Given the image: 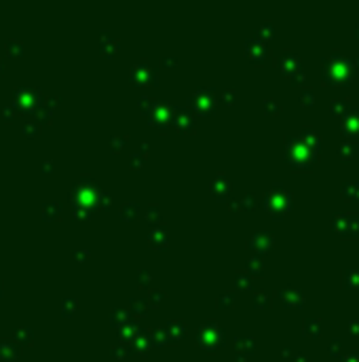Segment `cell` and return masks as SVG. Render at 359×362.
<instances>
[{"label":"cell","instance_id":"obj_10","mask_svg":"<svg viewBox=\"0 0 359 362\" xmlns=\"http://www.w3.org/2000/svg\"><path fill=\"white\" fill-rule=\"evenodd\" d=\"M275 244V233L273 231H256L249 235L247 239V250L260 256V254H266Z\"/></svg>","mask_w":359,"mask_h":362},{"label":"cell","instance_id":"obj_49","mask_svg":"<svg viewBox=\"0 0 359 362\" xmlns=\"http://www.w3.org/2000/svg\"><path fill=\"white\" fill-rule=\"evenodd\" d=\"M281 356H283L285 360H290V358H294L296 354H294V349H292L290 345H283V347H281Z\"/></svg>","mask_w":359,"mask_h":362},{"label":"cell","instance_id":"obj_42","mask_svg":"<svg viewBox=\"0 0 359 362\" xmlns=\"http://www.w3.org/2000/svg\"><path fill=\"white\" fill-rule=\"evenodd\" d=\"M340 349H342V341L338 337H332L330 343H328V352L332 356H340Z\"/></svg>","mask_w":359,"mask_h":362},{"label":"cell","instance_id":"obj_4","mask_svg":"<svg viewBox=\"0 0 359 362\" xmlns=\"http://www.w3.org/2000/svg\"><path fill=\"white\" fill-rule=\"evenodd\" d=\"M224 341H226V330L214 318L205 320L197 330V343L203 349H218L220 345H224Z\"/></svg>","mask_w":359,"mask_h":362},{"label":"cell","instance_id":"obj_52","mask_svg":"<svg viewBox=\"0 0 359 362\" xmlns=\"http://www.w3.org/2000/svg\"><path fill=\"white\" fill-rule=\"evenodd\" d=\"M228 210H233V212H235V210H241L239 199H230V201H228Z\"/></svg>","mask_w":359,"mask_h":362},{"label":"cell","instance_id":"obj_20","mask_svg":"<svg viewBox=\"0 0 359 362\" xmlns=\"http://www.w3.org/2000/svg\"><path fill=\"white\" fill-rule=\"evenodd\" d=\"M357 150H359V144H357V140H342L340 146H338V157L342 159V161H351L355 155H357Z\"/></svg>","mask_w":359,"mask_h":362},{"label":"cell","instance_id":"obj_33","mask_svg":"<svg viewBox=\"0 0 359 362\" xmlns=\"http://www.w3.org/2000/svg\"><path fill=\"white\" fill-rule=\"evenodd\" d=\"M155 104H157V100L155 98H150V95H142V98L138 100V106H140V110H142V114H148L152 112V108H155Z\"/></svg>","mask_w":359,"mask_h":362},{"label":"cell","instance_id":"obj_9","mask_svg":"<svg viewBox=\"0 0 359 362\" xmlns=\"http://www.w3.org/2000/svg\"><path fill=\"white\" fill-rule=\"evenodd\" d=\"M243 53H245L249 62L262 64L268 60V43L260 41V38H256V36H249V38H245V43H243Z\"/></svg>","mask_w":359,"mask_h":362},{"label":"cell","instance_id":"obj_41","mask_svg":"<svg viewBox=\"0 0 359 362\" xmlns=\"http://www.w3.org/2000/svg\"><path fill=\"white\" fill-rule=\"evenodd\" d=\"M117 41H110V36H108V32H104V36H101V49L106 51V53H114V49H117Z\"/></svg>","mask_w":359,"mask_h":362},{"label":"cell","instance_id":"obj_5","mask_svg":"<svg viewBox=\"0 0 359 362\" xmlns=\"http://www.w3.org/2000/svg\"><path fill=\"white\" fill-rule=\"evenodd\" d=\"M332 229L342 239H357L359 237V214L334 212V216H332Z\"/></svg>","mask_w":359,"mask_h":362},{"label":"cell","instance_id":"obj_28","mask_svg":"<svg viewBox=\"0 0 359 362\" xmlns=\"http://www.w3.org/2000/svg\"><path fill=\"white\" fill-rule=\"evenodd\" d=\"M138 214H140V206L136 201H127L123 208H120V218L123 220H133V218H138Z\"/></svg>","mask_w":359,"mask_h":362},{"label":"cell","instance_id":"obj_19","mask_svg":"<svg viewBox=\"0 0 359 362\" xmlns=\"http://www.w3.org/2000/svg\"><path fill=\"white\" fill-rule=\"evenodd\" d=\"M300 138H302L313 150H317V152L321 150V138H319V133L313 129L311 125H304L302 129H300Z\"/></svg>","mask_w":359,"mask_h":362},{"label":"cell","instance_id":"obj_25","mask_svg":"<svg viewBox=\"0 0 359 362\" xmlns=\"http://www.w3.org/2000/svg\"><path fill=\"white\" fill-rule=\"evenodd\" d=\"M150 307H152V305H150L148 298H144V297H133L131 298V311L136 316H140V318H144L146 314H148Z\"/></svg>","mask_w":359,"mask_h":362},{"label":"cell","instance_id":"obj_47","mask_svg":"<svg viewBox=\"0 0 359 362\" xmlns=\"http://www.w3.org/2000/svg\"><path fill=\"white\" fill-rule=\"evenodd\" d=\"M125 142H127V138H125V136H114V138H112V150L123 149Z\"/></svg>","mask_w":359,"mask_h":362},{"label":"cell","instance_id":"obj_11","mask_svg":"<svg viewBox=\"0 0 359 362\" xmlns=\"http://www.w3.org/2000/svg\"><path fill=\"white\" fill-rule=\"evenodd\" d=\"M171 125L182 133L192 131L195 125H197V117L188 106H174V119H171Z\"/></svg>","mask_w":359,"mask_h":362},{"label":"cell","instance_id":"obj_55","mask_svg":"<svg viewBox=\"0 0 359 362\" xmlns=\"http://www.w3.org/2000/svg\"><path fill=\"white\" fill-rule=\"evenodd\" d=\"M353 36H355L357 41H359V19H357V21H355V25H353Z\"/></svg>","mask_w":359,"mask_h":362},{"label":"cell","instance_id":"obj_27","mask_svg":"<svg viewBox=\"0 0 359 362\" xmlns=\"http://www.w3.org/2000/svg\"><path fill=\"white\" fill-rule=\"evenodd\" d=\"M235 286L239 290H249L252 288V276L245 269H237L235 271Z\"/></svg>","mask_w":359,"mask_h":362},{"label":"cell","instance_id":"obj_45","mask_svg":"<svg viewBox=\"0 0 359 362\" xmlns=\"http://www.w3.org/2000/svg\"><path fill=\"white\" fill-rule=\"evenodd\" d=\"M342 362H359V349H349L347 356H342Z\"/></svg>","mask_w":359,"mask_h":362},{"label":"cell","instance_id":"obj_35","mask_svg":"<svg viewBox=\"0 0 359 362\" xmlns=\"http://www.w3.org/2000/svg\"><path fill=\"white\" fill-rule=\"evenodd\" d=\"M110 320H112V324L114 326H123V324H127V322H131V318H129V314H127L125 309H114L112 314H110Z\"/></svg>","mask_w":359,"mask_h":362},{"label":"cell","instance_id":"obj_36","mask_svg":"<svg viewBox=\"0 0 359 362\" xmlns=\"http://www.w3.org/2000/svg\"><path fill=\"white\" fill-rule=\"evenodd\" d=\"M262 108H264V114H279L281 112V104L273 98H266L262 102Z\"/></svg>","mask_w":359,"mask_h":362},{"label":"cell","instance_id":"obj_57","mask_svg":"<svg viewBox=\"0 0 359 362\" xmlns=\"http://www.w3.org/2000/svg\"><path fill=\"white\" fill-rule=\"evenodd\" d=\"M140 150H142V152L148 150V142H142V144H140Z\"/></svg>","mask_w":359,"mask_h":362},{"label":"cell","instance_id":"obj_8","mask_svg":"<svg viewBox=\"0 0 359 362\" xmlns=\"http://www.w3.org/2000/svg\"><path fill=\"white\" fill-rule=\"evenodd\" d=\"M171 119H174V106L167 100H157L152 112L148 114V123L157 129H167L171 125Z\"/></svg>","mask_w":359,"mask_h":362},{"label":"cell","instance_id":"obj_2","mask_svg":"<svg viewBox=\"0 0 359 362\" xmlns=\"http://www.w3.org/2000/svg\"><path fill=\"white\" fill-rule=\"evenodd\" d=\"M319 157L317 150H313L302 138H285V161L296 171H309L315 165Z\"/></svg>","mask_w":359,"mask_h":362},{"label":"cell","instance_id":"obj_54","mask_svg":"<svg viewBox=\"0 0 359 362\" xmlns=\"http://www.w3.org/2000/svg\"><path fill=\"white\" fill-rule=\"evenodd\" d=\"M100 201H101V206H104V208H108V206H110V195H101Z\"/></svg>","mask_w":359,"mask_h":362},{"label":"cell","instance_id":"obj_37","mask_svg":"<svg viewBox=\"0 0 359 362\" xmlns=\"http://www.w3.org/2000/svg\"><path fill=\"white\" fill-rule=\"evenodd\" d=\"M239 206H241V210L243 212H249V210H254L256 208V195L254 193H245L239 199Z\"/></svg>","mask_w":359,"mask_h":362},{"label":"cell","instance_id":"obj_59","mask_svg":"<svg viewBox=\"0 0 359 362\" xmlns=\"http://www.w3.org/2000/svg\"><path fill=\"white\" fill-rule=\"evenodd\" d=\"M140 362H150V360H140Z\"/></svg>","mask_w":359,"mask_h":362},{"label":"cell","instance_id":"obj_18","mask_svg":"<svg viewBox=\"0 0 359 362\" xmlns=\"http://www.w3.org/2000/svg\"><path fill=\"white\" fill-rule=\"evenodd\" d=\"M323 330V320L317 316H309L302 320V335L304 337H319Z\"/></svg>","mask_w":359,"mask_h":362},{"label":"cell","instance_id":"obj_26","mask_svg":"<svg viewBox=\"0 0 359 362\" xmlns=\"http://www.w3.org/2000/svg\"><path fill=\"white\" fill-rule=\"evenodd\" d=\"M342 282L347 288H359V269L357 267H349L342 273Z\"/></svg>","mask_w":359,"mask_h":362},{"label":"cell","instance_id":"obj_29","mask_svg":"<svg viewBox=\"0 0 359 362\" xmlns=\"http://www.w3.org/2000/svg\"><path fill=\"white\" fill-rule=\"evenodd\" d=\"M146 220H148V225H152V227H159V222L163 220V212L157 203H152V206L146 208Z\"/></svg>","mask_w":359,"mask_h":362},{"label":"cell","instance_id":"obj_40","mask_svg":"<svg viewBox=\"0 0 359 362\" xmlns=\"http://www.w3.org/2000/svg\"><path fill=\"white\" fill-rule=\"evenodd\" d=\"M138 282H140V286L148 288V286L152 284V273H150L148 269H140V271H138Z\"/></svg>","mask_w":359,"mask_h":362},{"label":"cell","instance_id":"obj_38","mask_svg":"<svg viewBox=\"0 0 359 362\" xmlns=\"http://www.w3.org/2000/svg\"><path fill=\"white\" fill-rule=\"evenodd\" d=\"M340 195L344 197V199H353V201H355V182L344 180V182L340 184Z\"/></svg>","mask_w":359,"mask_h":362},{"label":"cell","instance_id":"obj_21","mask_svg":"<svg viewBox=\"0 0 359 362\" xmlns=\"http://www.w3.org/2000/svg\"><path fill=\"white\" fill-rule=\"evenodd\" d=\"M254 36L256 38H260V41H273V36H275V25L273 21H268V19H264V21H260L258 25H256V32H254Z\"/></svg>","mask_w":359,"mask_h":362},{"label":"cell","instance_id":"obj_48","mask_svg":"<svg viewBox=\"0 0 359 362\" xmlns=\"http://www.w3.org/2000/svg\"><path fill=\"white\" fill-rule=\"evenodd\" d=\"M347 328H349L351 335H359V318H353V320H349Z\"/></svg>","mask_w":359,"mask_h":362},{"label":"cell","instance_id":"obj_3","mask_svg":"<svg viewBox=\"0 0 359 362\" xmlns=\"http://www.w3.org/2000/svg\"><path fill=\"white\" fill-rule=\"evenodd\" d=\"M264 208L271 216L281 218L292 210V193L281 182H275L264 195Z\"/></svg>","mask_w":359,"mask_h":362},{"label":"cell","instance_id":"obj_13","mask_svg":"<svg viewBox=\"0 0 359 362\" xmlns=\"http://www.w3.org/2000/svg\"><path fill=\"white\" fill-rule=\"evenodd\" d=\"M277 298L283 303V307H302L304 292L298 286H283L277 290Z\"/></svg>","mask_w":359,"mask_h":362},{"label":"cell","instance_id":"obj_17","mask_svg":"<svg viewBox=\"0 0 359 362\" xmlns=\"http://www.w3.org/2000/svg\"><path fill=\"white\" fill-rule=\"evenodd\" d=\"M163 330H165V335H167L169 343H178L186 333V324H184V320H167L163 324Z\"/></svg>","mask_w":359,"mask_h":362},{"label":"cell","instance_id":"obj_51","mask_svg":"<svg viewBox=\"0 0 359 362\" xmlns=\"http://www.w3.org/2000/svg\"><path fill=\"white\" fill-rule=\"evenodd\" d=\"M112 354L117 356V358H125V347L123 345H114L112 347Z\"/></svg>","mask_w":359,"mask_h":362},{"label":"cell","instance_id":"obj_6","mask_svg":"<svg viewBox=\"0 0 359 362\" xmlns=\"http://www.w3.org/2000/svg\"><path fill=\"white\" fill-rule=\"evenodd\" d=\"M188 108L197 114H209L216 108V89L214 87H197L188 95Z\"/></svg>","mask_w":359,"mask_h":362},{"label":"cell","instance_id":"obj_24","mask_svg":"<svg viewBox=\"0 0 359 362\" xmlns=\"http://www.w3.org/2000/svg\"><path fill=\"white\" fill-rule=\"evenodd\" d=\"M256 349V339L249 335H243V337H237L235 339V352H241V354H252Z\"/></svg>","mask_w":359,"mask_h":362},{"label":"cell","instance_id":"obj_43","mask_svg":"<svg viewBox=\"0 0 359 362\" xmlns=\"http://www.w3.org/2000/svg\"><path fill=\"white\" fill-rule=\"evenodd\" d=\"M235 98H237V91H235V89H222V93H220V100L224 102V104H226V106H230V104H233V102H235Z\"/></svg>","mask_w":359,"mask_h":362},{"label":"cell","instance_id":"obj_1","mask_svg":"<svg viewBox=\"0 0 359 362\" xmlns=\"http://www.w3.org/2000/svg\"><path fill=\"white\" fill-rule=\"evenodd\" d=\"M355 74V62L349 55L332 49L321 57V79L328 85H349Z\"/></svg>","mask_w":359,"mask_h":362},{"label":"cell","instance_id":"obj_16","mask_svg":"<svg viewBox=\"0 0 359 362\" xmlns=\"http://www.w3.org/2000/svg\"><path fill=\"white\" fill-rule=\"evenodd\" d=\"M148 246L155 248V250H167L169 248V233L165 227H152L148 233Z\"/></svg>","mask_w":359,"mask_h":362},{"label":"cell","instance_id":"obj_22","mask_svg":"<svg viewBox=\"0 0 359 362\" xmlns=\"http://www.w3.org/2000/svg\"><path fill=\"white\" fill-rule=\"evenodd\" d=\"M245 271L249 273V276L262 277V276H264V263H262V258L256 256V254L247 256V258H245Z\"/></svg>","mask_w":359,"mask_h":362},{"label":"cell","instance_id":"obj_39","mask_svg":"<svg viewBox=\"0 0 359 362\" xmlns=\"http://www.w3.org/2000/svg\"><path fill=\"white\" fill-rule=\"evenodd\" d=\"M144 161H146V152H142V150H136V152H131V157H129V165L133 170H140L144 165Z\"/></svg>","mask_w":359,"mask_h":362},{"label":"cell","instance_id":"obj_30","mask_svg":"<svg viewBox=\"0 0 359 362\" xmlns=\"http://www.w3.org/2000/svg\"><path fill=\"white\" fill-rule=\"evenodd\" d=\"M216 303H218L220 309H230L235 305V295L233 292H220L218 298H216Z\"/></svg>","mask_w":359,"mask_h":362},{"label":"cell","instance_id":"obj_44","mask_svg":"<svg viewBox=\"0 0 359 362\" xmlns=\"http://www.w3.org/2000/svg\"><path fill=\"white\" fill-rule=\"evenodd\" d=\"M290 81H292V85H304V81H306V72L302 68L296 70L292 76H290Z\"/></svg>","mask_w":359,"mask_h":362},{"label":"cell","instance_id":"obj_60","mask_svg":"<svg viewBox=\"0 0 359 362\" xmlns=\"http://www.w3.org/2000/svg\"><path fill=\"white\" fill-rule=\"evenodd\" d=\"M357 269H359V265H357Z\"/></svg>","mask_w":359,"mask_h":362},{"label":"cell","instance_id":"obj_58","mask_svg":"<svg viewBox=\"0 0 359 362\" xmlns=\"http://www.w3.org/2000/svg\"><path fill=\"white\" fill-rule=\"evenodd\" d=\"M353 62H355V70H357V72H359V53H357V57H355V60H353Z\"/></svg>","mask_w":359,"mask_h":362},{"label":"cell","instance_id":"obj_31","mask_svg":"<svg viewBox=\"0 0 359 362\" xmlns=\"http://www.w3.org/2000/svg\"><path fill=\"white\" fill-rule=\"evenodd\" d=\"M165 298H167V292L161 290V288H152L150 295H148V301H150L152 307H159V305H163Z\"/></svg>","mask_w":359,"mask_h":362},{"label":"cell","instance_id":"obj_7","mask_svg":"<svg viewBox=\"0 0 359 362\" xmlns=\"http://www.w3.org/2000/svg\"><path fill=\"white\" fill-rule=\"evenodd\" d=\"M159 81V70L157 64L150 60H138L131 68V83L133 85H157Z\"/></svg>","mask_w":359,"mask_h":362},{"label":"cell","instance_id":"obj_14","mask_svg":"<svg viewBox=\"0 0 359 362\" xmlns=\"http://www.w3.org/2000/svg\"><path fill=\"white\" fill-rule=\"evenodd\" d=\"M277 66H279V70L283 74L292 76L296 70H300V55L296 53V51H292V49H283L279 53V57H277Z\"/></svg>","mask_w":359,"mask_h":362},{"label":"cell","instance_id":"obj_32","mask_svg":"<svg viewBox=\"0 0 359 362\" xmlns=\"http://www.w3.org/2000/svg\"><path fill=\"white\" fill-rule=\"evenodd\" d=\"M268 305H271V295L268 292H256L254 295V307L256 309H268Z\"/></svg>","mask_w":359,"mask_h":362},{"label":"cell","instance_id":"obj_50","mask_svg":"<svg viewBox=\"0 0 359 362\" xmlns=\"http://www.w3.org/2000/svg\"><path fill=\"white\" fill-rule=\"evenodd\" d=\"M292 362H311V358H309V356H306V354L298 352V354H296V356H294V358H292Z\"/></svg>","mask_w":359,"mask_h":362},{"label":"cell","instance_id":"obj_34","mask_svg":"<svg viewBox=\"0 0 359 362\" xmlns=\"http://www.w3.org/2000/svg\"><path fill=\"white\" fill-rule=\"evenodd\" d=\"M298 100H300V104H302V106H313V104H315V91H313L311 87H302V89H300Z\"/></svg>","mask_w":359,"mask_h":362},{"label":"cell","instance_id":"obj_53","mask_svg":"<svg viewBox=\"0 0 359 362\" xmlns=\"http://www.w3.org/2000/svg\"><path fill=\"white\" fill-rule=\"evenodd\" d=\"M235 362H247V354H241V352H235Z\"/></svg>","mask_w":359,"mask_h":362},{"label":"cell","instance_id":"obj_46","mask_svg":"<svg viewBox=\"0 0 359 362\" xmlns=\"http://www.w3.org/2000/svg\"><path fill=\"white\" fill-rule=\"evenodd\" d=\"M161 64H163V66H167V68L176 66V64H178V55H169V53H165V55L161 57Z\"/></svg>","mask_w":359,"mask_h":362},{"label":"cell","instance_id":"obj_12","mask_svg":"<svg viewBox=\"0 0 359 362\" xmlns=\"http://www.w3.org/2000/svg\"><path fill=\"white\" fill-rule=\"evenodd\" d=\"M230 189H233V184H230V178L226 171H216L214 176H211L209 180V193L216 197V199H228L230 195Z\"/></svg>","mask_w":359,"mask_h":362},{"label":"cell","instance_id":"obj_15","mask_svg":"<svg viewBox=\"0 0 359 362\" xmlns=\"http://www.w3.org/2000/svg\"><path fill=\"white\" fill-rule=\"evenodd\" d=\"M342 133L349 136V140H355L359 136V106L353 104L342 117Z\"/></svg>","mask_w":359,"mask_h":362},{"label":"cell","instance_id":"obj_23","mask_svg":"<svg viewBox=\"0 0 359 362\" xmlns=\"http://www.w3.org/2000/svg\"><path fill=\"white\" fill-rule=\"evenodd\" d=\"M353 106V102H351L349 98H334L330 102V112L336 114V117H344V114L349 112V108Z\"/></svg>","mask_w":359,"mask_h":362},{"label":"cell","instance_id":"obj_56","mask_svg":"<svg viewBox=\"0 0 359 362\" xmlns=\"http://www.w3.org/2000/svg\"><path fill=\"white\" fill-rule=\"evenodd\" d=\"M355 201H359V180L355 182Z\"/></svg>","mask_w":359,"mask_h":362}]
</instances>
